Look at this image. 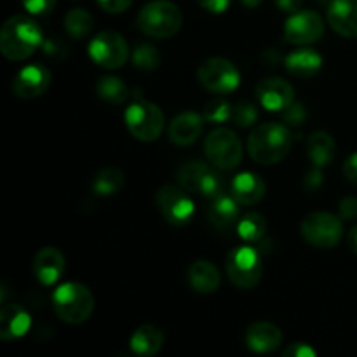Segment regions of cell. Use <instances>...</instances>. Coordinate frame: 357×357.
Wrapping results in <instances>:
<instances>
[{
	"label": "cell",
	"mask_w": 357,
	"mask_h": 357,
	"mask_svg": "<svg viewBox=\"0 0 357 357\" xmlns=\"http://www.w3.org/2000/svg\"><path fill=\"white\" fill-rule=\"evenodd\" d=\"M44 44L42 28L30 16L9 17L0 30V51L10 61H23L30 58Z\"/></svg>",
	"instance_id": "6da1fadb"
},
{
	"label": "cell",
	"mask_w": 357,
	"mask_h": 357,
	"mask_svg": "<svg viewBox=\"0 0 357 357\" xmlns=\"http://www.w3.org/2000/svg\"><path fill=\"white\" fill-rule=\"evenodd\" d=\"M293 136L288 126L265 122L253 129L248 138V152L257 164L272 166L284 159L291 150Z\"/></svg>",
	"instance_id": "7a4b0ae2"
},
{
	"label": "cell",
	"mask_w": 357,
	"mask_h": 357,
	"mask_svg": "<svg viewBox=\"0 0 357 357\" xmlns=\"http://www.w3.org/2000/svg\"><path fill=\"white\" fill-rule=\"evenodd\" d=\"M56 316L68 324H82L94 310V296L87 286L80 282H65L52 293Z\"/></svg>",
	"instance_id": "3957f363"
},
{
	"label": "cell",
	"mask_w": 357,
	"mask_h": 357,
	"mask_svg": "<svg viewBox=\"0 0 357 357\" xmlns=\"http://www.w3.org/2000/svg\"><path fill=\"white\" fill-rule=\"evenodd\" d=\"M183 24V14L176 3L169 0H153L143 6L138 14V28L153 38H169L178 33Z\"/></svg>",
	"instance_id": "277c9868"
},
{
	"label": "cell",
	"mask_w": 357,
	"mask_h": 357,
	"mask_svg": "<svg viewBox=\"0 0 357 357\" xmlns=\"http://www.w3.org/2000/svg\"><path fill=\"white\" fill-rule=\"evenodd\" d=\"M124 122L136 139L146 143L155 142L162 135L164 126H166L162 110L155 103H150L142 96L138 98V94H136V100L126 108Z\"/></svg>",
	"instance_id": "5b68a950"
},
{
	"label": "cell",
	"mask_w": 357,
	"mask_h": 357,
	"mask_svg": "<svg viewBox=\"0 0 357 357\" xmlns=\"http://www.w3.org/2000/svg\"><path fill=\"white\" fill-rule=\"evenodd\" d=\"M227 278L239 289H253L264 275V264L258 250L251 246H239L227 257Z\"/></svg>",
	"instance_id": "8992f818"
},
{
	"label": "cell",
	"mask_w": 357,
	"mask_h": 357,
	"mask_svg": "<svg viewBox=\"0 0 357 357\" xmlns=\"http://www.w3.org/2000/svg\"><path fill=\"white\" fill-rule=\"evenodd\" d=\"M204 153L213 166L230 171L243 160V145L236 132L227 128H218L206 138Z\"/></svg>",
	"instance_id": "52a82bcc"
},
{
	"label": "cell",
	"mask_w": 357,
	"mask_h": 357,
	"mask_svg": "<svg viewBox=\"0 0 357 357\" xmlns=\"http://www.w3.org/2000/svg\"><path fill=\"white\" fill-rule=\"evenodd\" d=\"M300 230H302L303 239L310 246L319 248V250H331V248L338 246V243L342 241L344 223L331 213L317 211L305 216Z\"/></svg>",
	"instance_id": "ba28073f"
},
{
	"label": "cell",
	"mask_w": 357,
	"mask_h": 357,
	"mask_svg": "<svg viewBox=\"0 0 357 357\" xmlns=\"http://www.w3.org/2000/svg\"><path fill=\"white\" fill-rule=\"evenodd\" d=\"M190 192L181 185H164L157 190L155 202L160 215L167 223L174 227H185L192 222L195 213Z\"/></svg>",
	"instance_id": "9c48e42d"
},
{
	"label": "cell",
	"mask_w": 357,
	"mask_h": 357,
	"mask_svg": "<svg viewBox=\"0 0 357 357\" xmlns=\"http://www.w3.org/2000/svg\"><path fill=\"white\" fill-rule=\"evenodd\" d=\"M197 79L209 93L230 94L239 87L241 73L229 59L209 58L199 66Z\"/></svg>",
	"instance_id": "30bf717a"
},
{
	"label": "cell",
	"mask_w": 357,
	"mask_h": 357,
	"mask_svg": "<svg viewBox=\"0 0 357 357\" xmlns=\"http://www.w3.org/2000/svg\"><path fill=\"white\" fill-rule=\"evenodd\" d=\"M89 56L96 65L107 70H117L128 61V42L121 33L112 30L100 31L89 44Z\"/></svg>",
	"instance_id": "8fae6325"
},
{
	"label": "cell",
	"mask_w": 357,
	"mask_h": 357,
	"mask_svg": "<svg viewBox=\"0 0 357 357\" xmlns=\"http://www.w3.org/2000/svg\"><path fill=\"white\" fill-rule=\"evenodd\" d=\"M324 21L316 10H296L284 24V40L296 45H309L321 40Z\"/></svg>",
	"instance_id": "7c38bea8"
},
{
	"label": "cell",
	"mask_w": 357,
	"mask_h": 357,
	"mask_svg": "<svg viewBox=\"0 0 357 357\" xmlns=\"http://www.w3.org/2000/svg\"><path fill=\"white\" fill-rule=\"evenodd\" d=\"M258 101L268 112H284L291 103H295V89L291 84L279 77H267L257 84Z\"/></svg>",
	"instance_id": "4fadbf2b"
},
{
	"label": "cell",
	"mask_w": 357,
	"mask_h": 357,
	"mask_svg": "<svg viewBox=\"0 0 357 357\" xmlns=\"http://www.w3.org/2000/svg\"><path fill=\"white\" fill-rule=\"evenodd\" d=\"M51 86V72L42 65H28L16 73L13 93L21 100H35Z\"/></svg>",
	"instance_id": "5bb4252c"
},
{
	"label": "cell",
	"mask_w": 357,
	"mask_h": 357,
	"mask_svg": "<svg viewBox=\"0 0 357 357\" xmlns=\"http://www.w3.org/2000/svg\"><path fill=\"white\" fill-rule=\"evenodd\" d=\"M204 115H199L195 112H183L169 122L167 136L173 145L190 146L201 138L204 131Z\"/></svg>",
	"instance_id": "9a60e30c"
},
{
	"label": "cell",
	"mask_w": 357,
	"mask_h": 357,
	"mask_svg": "<svg viewBox=\"0 0 357 357\" xmlns=\"http://www.w3.org/2000/svg\"><path fill=\"white\" fill-rule=\"evenodd\" d=\"M65 257L56 248H44L33 258V274L42 286H52L65 272Z\"/></svg>",
	"instance_id": "2e32d148"
},
{
	"label": "cell",
	"mask_w": 357,
	"mask_h": 357,
	"mask_svg": "<svg viewBox=\"0 0 357 357\" xmlns=\"http://www.w3.org/2000/svg\"><path fill=\"white\" fill-rule=\"evenodd\" d=\"M328 23L340 37L357 38V0H331Z\"/></svg>",
	"instance_id": "e0dca14e"
},
{
	"label": "cell",
	"mask_w": 357,
	"mask_h": 357,
	"mask_svg": "<svg viewBox=\"0 0 357 357\" xmlns=\"http://www.w3.org/2000/svg\"><path fill=\"white\" fill-rule=\"evenodd\" d=\"M31 326V317L17 303H6L0 310V338L6 342L24 337Z\"/></svg>",
	"instance_id": "ac0fdd59"
},
{
	"label": "cell",
	"mask_w": 357,
	"mask_h": 357,
	"mask_svg": "<svg viewBox=\"0 0 357 357\" xmlns=\"http://www.w3.org/2000/svg\"><path fill=\"white\" fill-rule=\"evenodd\" d=\"M282 344V333L272 323H255L246 331V345L257 354H271Z\"/></svg>",
	"instance_id": "d6986e66"
},
{
	"label": "cell",
	"mask_w": 357,
	"mask_h": 357,
	"mask_svg": "<svg viewBox=\"0 0 357 357\" xmlns=\"http://www.w3.org/2000/svg\"><path fill=\"white\" fill-rule=\"evenodd\" d=\"M239 202L234 195H220L213 199V204L209 206L208 218L213 229L216 232H229L239 223Z\"/></svg>",
	"instance_id": "ffe728a7"
},
{
	"label": "cell",
	"mask_w": 357,
	"mask_h": 357,
	"mask_svg": "<svg viewBox=\"0 0 357 357\" xmlns=\"http://www.w3.org/2000/svg\"><path fill=\"white\" fill-rule=\"evenodd\" d=\"M284 66L288 73L298 77V79H310L323 68V56L309 47L296 49L286 56Z\"/></svg>",
	"instance_id": "44dd1931"
},
{
	"label": "cell",
	"mask_w": 357,
	"mask_h": 357,
	"mask_svg": "<svg viewBox=\"0 0 357 357\" xmlns=\"http://www.w3.org/2000/svg\"><path fill=\"white\" fill-rule=\"evenodd\" d=\"M188 284L194 291L202 293V295H209V293L218 291L220 282H222V275L220 271L208 260H197L188 267L187 272Z\"/></svg>",
	"instance_id": "7402d4cb"
},
{
	"label": "cell",
	"mask_w": 357,
	"mask_h": 357,
	"mask_svg": "<svg viewBox=\"0 0 357 357\" xmlns=\"http://www.w3.org/2000/svg\"><path fill=\"white\" fill-rule=\"evenodd\" d=\"M265 192H267V185L255 173H248V171L239 173L232 180V195L239 204H258L265 197Z\"/></svg>",
	"instance_id": "603a6c76"
},
{
	"label": "cell",
	"mask_w": 357,
	"mask_h": 357,
	"mask_svg": "<svg viewBox=\"0 0 357 357\" xmlns=\"http://www.w3.org/2000/svg\"><path fill=\"white\" fill-rule=\"evenodd\" d=\"M164 345V333L160 328L153 324H143L132 333L129 347L136 356L142 357H153L159 354Z\"/></svg>",
	"instance_id": "cb8c5ba5"
},
{
	"label": "cell",
	"mask_w": 357,
	"mask_h": 357,
	"mask_svg": "<svg viewBox=\"0 0 357 357\" xmlns=\"http://www.w3.org/2000/svg\"><path fill=\"white\" fill-rule=\"evenodd\" d=\"M307 155L316 167L330 166L337 155V143L326 131H316L307 139Z\"/></svg>",
	"instance_id": "d4e9b609"
},
{
	"label": "cell",
	"mask_w": 357,
	"mask_h": 357,
	"mask_svg": "<svg viewBox=\"0 0 357 357\" xmlns=\"http://www.w3.org/2000/svg\"><path fill=\"white\" fill-rule=\"evenodd\" d=\"M126 185V176L119 167H103L101 171H98L96 176L93 180V190L94 194L103 195H115L124 188Z\"/></svg>",
	"instance_id": "484cf974"
},
{
	"label": "cell",
	"mask_w": 357,
	"mask_h": 357,
	"mask_svg": "<svg viewBox=\"0 0 357 357\" xmlns=\"http://www.w3.org/2000/svg\"><path fill=\"white\" fill-rule=\"evenodd\" d=\"M96 93L103 101L112 105H122L129 98V87L121 77L103 75L96 82Z\"/></svg>",
	"instance_id": "4316f807"
},
{
	"label": "cell",
	"mask_w": 357,
	"mask_h": 357,
	"mask_svg": "<svg viewBox=\"0 0 357 357\" xmlns=\"http://www.w3.org/2000/svg\"><path fill=\"white\" fill-rule=\"evenodd\" d=\"M237 234L246 243H258L267 234V220L260 213H248L237 223Z\"/></svg>",
	"instance_id": "83f0119b"
},
{
	"label": "cell",
	"mask_w": 357,
	"mask_h": 357,
	"mask_svg": "<svg viewBox=\"0 0 357 357\" xmlns=\"http://www.w3.org/2000/svg\"><path fill=\"white\" fill-rule=\"evenodd\" d=\"M93 16L86 9L77 7V9H72L65 16V31L73 40L86 38L91 33V30H93Z\"/></svg>",
	"instance_id": "f1b7e54d"
},
{
	"label": "cell",
	"mask_w": 357,
	"mask_h": 357,
	"mask_svg": "<svg viewBox=\"0 0 357 357\" xmlns=\"http://www.w3.org/2000/svg\"><path fill=\"white\" fill-rule=\"evenodd\" d=\"M208 171L209 166L202 160H188L178 169V183L190 194H197L199 185H201L202 178Z\"/></svg>",
	"instance_id": "f546056e"
},
{
	"label": "cell",
	"mask_w": 357,
	"mask_h": 357,
	"mask_svg": "<svg viewBox=\"0 0 357 357\" xmlns=\"http://www.w3.org/2000/svg\"><path fill=\"white\" fill-rule=\"evenodd\" d=\"M132 65L143 72H153L160 65V54L152 44H138L132 51Z\"/></svg>",
	"instance_id": "4dcf8cb0"
},
{
	"label": "cell",
	"mask_w": 357,
	"mask_h": 357,
	"mask_svg": "<svg viewBox=\"0 0 357 357\" xmlns=\"http://www.w3.org/2000/svg\"><path fill=\"white\" fill-rule=\"evenodd\" d=\"M232 110L234 107L227 100L222 98H215V100L209 101L204 107V119L206 122H211V124H223L227 121H232Z\"/></svg>",
	"instance_id": "1f68e13d"
},
{
	"label": "cell",
	"mask_w": 357,
	"mask_h": 357,
	"mask_svg": "<svg viewBox=\"0 0 357 357\" xmlns=\"http://www.w3.org/2000/svg\"><path fill=\"white\" fill-rule=\"evenodd\" d=\"M258 121V108L251 101H239L232 110V122L239 128H250Z\"/></svg>",
	"instance_id": "d6a6232c"
},
{
	"label": "cell",
	"mask_w": 357,
	"mask_h": 357,
	"mask_svg": "<svg viewBox=\"0 0 357 357\" xmlns=\"http://www.w3.org/2000/svg\"><path fill=\"white\" fill-rule=\"evenodd\" d=\"M42 51H44V54L51 59H65L66 56H68V47H66L65 40L59 37L44 38Z\"/></svg>",
	"instance_id": "836d02e7"
},
{
	"label": "cell",
	"mask_w": 357,
	"mask_h": 357,
	"mask_svg": "<svg viewBox=\"0 0 357 357\" xmlns=\"http://www.w3.org/2000/svg\"><path fill=\"white\" fill-rule=\"evenodd\" d=\"M309 114H307L305 107L302 103H291L284 112H282V121L288 126H293V128H298L303 122L307 121Z\"/></svg>",
	"instance_id": "e575fe53"
},
{
	"label": "cell",
	"mask_w": 357,
	"mask_h": 357,
	"mask_svg": "<svg viewBox=\"0 0 357 357\" xmlns=\"http://www.w3.org/2000/svg\"><path fill=\"white\" fill-rule=\"evenodd\" d=\"M21 2L28 14H33V16H45L52 13L56 7V0H21Z\"/></svg>",
	"instance_id": "d590c367"
},
{
	"label": "cell",
	"mask_w": 357,
	"mask_h": 357,
	"mask_svg": "<svg viewBox=\"0 0 357 357\" xmlns=\"http://www.w3.org/2000/svg\"><path fill=\"white\" fill-rule=\"evenodd\" d=\"M324 183V176H323V169L321 167L314 166L309 173H305L303 176V188L307 192H317Z\"/></svg>",
	"instance_id": "8d00e7d4"
},
{
	"label": "cell",
	"mask_w": 357,
	"mask_h": 357,
	"mask_svg": "<svg viewBox=\"0 0 357 357\" xmlns=\"http://www.w3.org/2000/svg\"><path fill=\"white\" fill-rule=\"evenodd\" d=\"M284 357H316V351L310 347L305 342H296V344L289 345L284 352H282Z\"/></svg>",
	"instance_id": "74e56055"
},
{
	"label": "cell",
	"mask_w": 357,
	"mask_h": 357,
	"mask_svg": "<svg viewBox=\"0 0 357 357\" xmlns=\"http://www.w3.org/2000/svg\"><path fill=\"white\" fill-rule=\"evenodd\" d=\"M340 218L344 220H357V197H344L338 206Z\"/></svg>",
	"instance_id": "f35d334b"
},
{
	"label": "cell",
	"mask_w": 357,
	"mask_h": 357,
	"mask_svg": "<svg viewBox=\"0 0 357 357\" xmlns=\"http://www.w3.org/2000/svg\"><path fill=\"white\" fill-rule=\"evenodd\" d=\"M100 3V7L103 10L110 14H121L126 9H129L132 3V0H96Z\"/></svg>",
	"instance_id": "ab89813d"
},
{
	"label": "cell",
	"mask_w": 357,
	"mask_h": 357,
	"mask_svg": "<svg viewBox=\"0 0 357 357\" xmlns=\"http://www.w3.org/2000/svg\"><path fill=\"white\" fill-rule=\"evenodd\" d=\"M195 2H197L202 9L208 10V13L222 14L229 9L232 0H195Z\"/></svg>",
	"instance_id": "60d3db41"
},
{
	"label": "cell",
	"mask_w": 357,
	"mask_h": 357,
	"mask_svg": "<svg viewBox=\"0 0 357 357\" xmlns=\"http://www.w3.org/2000/svg\"><path fill=\"white\" fill-rule=\"evenodd\" d=\"M344 176L351 181L352 185H357V152L352 153L344 162Z\"/></svg>",
	"instance_id": "b9f144b4"
},
{
	"label": "cell",
	"mask_w": 357,
	"mask_h": 357,
	"mask_svg": "<svg viewBox=\"0 0 357 357\" xmlns=\"http://www.w3.org/2000/svg\"><path fill=\"white\" fill-rule=\"evenodd\" d=\"M275 6L282 10V13L293 14L296 10L302 9L303 0H275Z\"/></svg>",
	"instance_id": "7bdbcfd3"
},
{
	"label": "cell",
	"mask_w": 357,
	"mask_h": 357,
	"mask_svg": "<svg viewBox=\"0 0 357 357\" xmlns=\"http://www.w3.org/2000/svg\"><path fill=\"white\" fill-rule=\"evenodd\" d=\"M264 59H265V63H267V65L275 66L279 61H281V54H279L275 49H268V51L264 52Z\"/></svg>",
	"instance_id": "ee69618b"
},
{
	"label": "cell",
	"mask_w": 357,
	"mask_h": 357,
	"mask_svg": "<svg viewBox=\"0 0 357 357\" xmlns=\"http://www.w3.org/2000/svg\"><path fill=\"white\" fill-rule=\"evenodd\" d=\"M349 248L357 255V225L349 232Z\"/></svg>",
	"instance_id": "f6af8a7d"
},
{
	"label": "cell",
	"mask_w": 357,
	"mask_h": 357,
	"mask_svg": "<svg viewBox=\"0 0 357 357\" xmlns=\"http://www.w3.org/2000/svg\"><path fill=\"white\" fill-rule=\"evenodd\" d=\"M241 2H243V6L251 7V9H253V7H258V6H260V3L264 2V0H241Z\"/></svg>",
	"instance_id": "bcb514c9"
},
{
	"label": "cell",
	"mask_w": 357,
	"mask_h": 357,
	"mask_svg": "<svg viewBox=\"0 0 357 357\" xmlns=\"http://www.w3.org/2000/svg\"><path fill=\"white\" fill-rule=\"evenodd\" d=\"M319 2H328V0H319Z\"/></svg>",
	"instance_id": "7dc6e473"
}]
</instances>
